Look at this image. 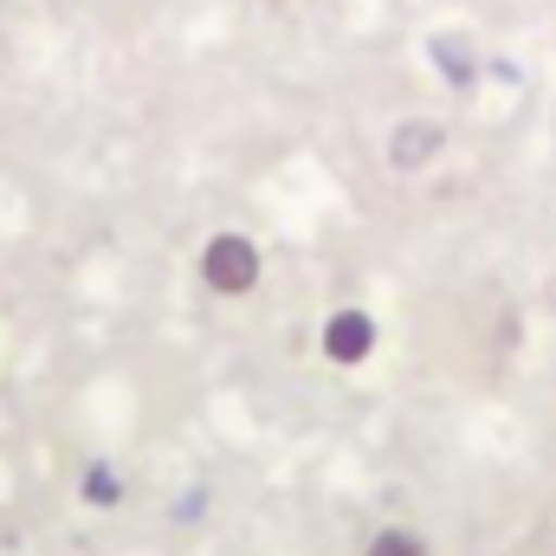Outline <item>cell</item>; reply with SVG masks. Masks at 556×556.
Wrapping results in <instances>:
<instances>
[{
    "label": "cell",
    "instance_id": "obj_1",
    "mask_svg": "<svg viewBox=\"0 0 556 556\" xmlns=\"http://www.w3.org/2000/svg\"><path fill=\"white\" fill-rule=\"evenodd\" d=\"M201 278H207V291H220V298H247V291L260 285V247H253L247 233H214V240L201 247Z\"/></svg>",
    "mask_w": 556,
    "mask_h": 556
},
{
    "label": "cell",
    "instance_id": "obj_2",
    "mask_svg": "<svg viewBox=\"0 0 556 556\" xmlns=\"http://www.w3.org/2000/svg\"><path fill=\"white\" fill-rule=\"evenodd\" d=\"M369 350H376V317L369 311H330V324H324V363H337V369H356V363H369Z\"/></svg>",
    "mask_w": 556,
    "mask_h": 556
},
{
    "label": "cell",
    "instance_id": "obj_3",
    "mask_svg": "<svg viewBox=\"0 0 556 556\" xmlns=\"http://www.w3.org/2000/svg\"><path fill=\"white\" fill-rule=\"evenodd\" d=\"M440 149H446V130H440L433 117H408V124H395V130H389V168L415 175V168H427Z\"/></svg>",
    "mask_w": 556,
    "mask_h": 556
},
{
    "label": "cell",
    "instance_id": "obj_4",
    "mask_svg": "<svg viewBox=\"0 0 556 556\" xmlns=\"http://www.w3.org/2000/svg\"><path fill=\"white\" fill-rule=\"evenodd\" d=\"M363 556H433V551L420 544L415 531H402V525H395V531H376V544H369Z\"/></svg>",
    "mask_w": 556,
    "mask_h": 556
},
{
    "label": "cell",
    "instance_id": "obj_5",
    "mask_svg": "<svg viewBox=\"0 0 556 556\" xmlns=\"http://www.w3.org/2000/svg\"><path fill=\"white\" fill-rule=\"evenodd\" d=\"M85 498H91V505H117V498H124L117 472H111V466H91V472H85Z\"/></svg>",
    "mask_w": 556,
    "mask_h": 556
},
{
    "label": "cell",
    "instance_id": "obj_6",
    "mask_svg": "<svg viewBox=\"0 0 556 556\" xmlns=\"http://www.w3.org/2000/svg\"><path fill=\"white\" fill-rule=\"evenodd\" d=\"M433 65H440L446 78H472V59H466V46H453V39H433Z\"/></svg>",
    "mask_w": 556,
    "mask_h": 556
}]
</instances>
